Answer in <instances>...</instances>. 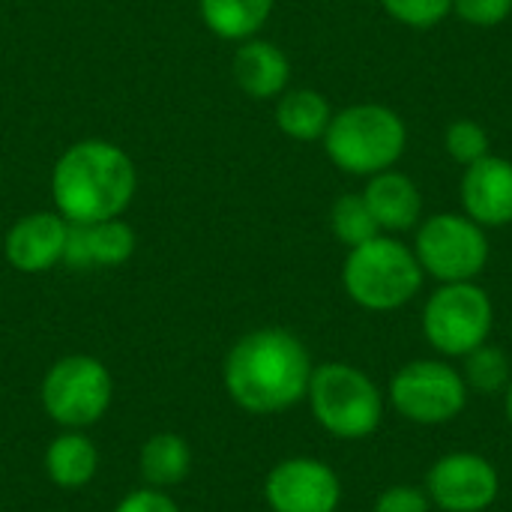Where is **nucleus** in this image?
Listing matches in <instances>:
<instances>
[{"label":"nucleus","mask_w":512,"mask_h":512,"mask_svg":"<svg viewBox=\"0 0 512 512\" xmlns=\"http://www.w3.org/2000/svg\"><path fill=\"white\" fill-rule=\"evenodd\" d=\"M495 324L492 300L474 282L441 285L423 309V333L444 357H465L489 342Z\"/></svg>","instance_id":"0eeeda50"},{"label":"nucleus","mask_w":512,"mask_h":512,"mask_svg":"<svg viewBox=\"0 0 512 512\" xmlns=\"http://www.w3.org/2000/svg\"><path fill=\"white\" fill-rule=\"evenodd\" d=\"M276 0H198L201 21L228 42L252 39L270 18Z\"/></svg>","instance_id":"a211bd4d"},{"label":"nucleus","mask_w":512,"mask_h":512,"mask_svg":"<svg viewBox=\"0 0 512 512\" xmlns=\"http://www.w3.org/2000/svg\"><path fill=\"white\" fill-rule=\"evenodd\" d=\"M231 72L237 87L252 99H273L282 96L291 78V63L285 51L267 39H246L231 60Z\"/></svg>","instance_id":"2eb2a0df"},{"label":"nucleus","mask_w":512,"mask_h":512,"mask_svg":"<svg viewBox=\"0 0 512 512\" xmlns=\"http://www.w3.org/2000/svg\"><path fill=\"white\" fill-rule=\"evenodd\" d=\"M135 231L129 222L105 219L93 225H69L63 264L69 267H120L135 255Z\"/></svg>","instance_id":"4468645a"},{"label":"nucleus","mask_w":512,"mask_h":512,"mask_svg":"<svg viewBox=\"0 0 512 512\" xmlns=\"http://www.w3.org/2000/svg\"><path fill=\"white\" fill-rule=\"evenodd\" d=\"M66 243H69V222L57 210L54 213L36 210L21 216L9 228L3 240V252L18 273H45L63 264Z\"/></svg>","instance_id":"f8f14e48"},{"label":"nucleus","mask_w":512,"mask_h":512,"mask_svg":"<svg viewBox=\"0 0 512 512\" xmlns=\"http://www.w3.org/2000/svg\"><path fill=\"white\" fill-rule=\"evenodd\" d=\"M504 411H507V420H510L512 426V381L507 384V390H504Z\"/></svg>","instance_id":"cd10ccee"},{"label":"nucleus","mask_w":512,"mask_h":512,"mask_svg":"<svg viewBox=\"0 0 512 512\" xmlns=\"http://www.w3.org/2000/svg\"><path fill=\"white\" fill-rule=\"evenodd\" d=\"M390 405L417 426H444L468 405V384L444 360H414L390 381Z\"/></svg>","instance_id":"6e6552de"},{"label":"nucleus","mask_w":512,"mask_h":512,"mask_svg":"<svg viewBox=\"0 0 512 512\" xmlns=\"http://www.w3.org/2000/svg\"><path fill=\"white\" fill-rule=\"evenodd\" d=\"M426 495L444 512H486L501 495V477L480 453H450L429 468Z\"/></svg>","instance_id":"9d476101"},{"label":"nucleus","mask_w":512,"mask_h":512,"mask_svg":"<svg viewBox=\"0 0 512 512\" xmlns=\"http://www.w3.org/2000/svg\"><path fill=\"white\" fill-rule=\"evenodd\" d=\"M414 255L423 273L435 276L441 285L471 282L474 276L483 273L489 261V240L474 219L441 213L423 222Z\"/></svg>","instance_id":"1a4fd4ad"},{"label":"nucleus","mask_w":512,"mask_h":512,"mask_svg":"<svg viewBox=\"0 0 512 512\" xmlns=\"http://www.w3.org/2000/svg\"><path fill=\"white\" fill-rule=\"evenodd\" d=\"M447 150L456 162L462 165H474L483 156H489V135L477 120H456L447 129Z\"/></svg>","instance_id":"5701e85b"},{"label":"nucleus","mask_w":512,"mask_h":512,"mask_svg":"<svg viewBox=\"0 0 512 512\" xmlns=\"http://www.w3.org/2000/svg\"><path fill=\"white\" fill-rule=\"evenodd\" d=\"M375 222L387 231H408L420 222L423 198L411 177L399 171H381L372 174L366 192H363Z\"/></svg>","instance_id":"dca6fc26"},{"label":"nucleus","mask_w":512,"mask_h":512,"mask_svg":"<svg viewBox=\"0 0 512 512\" xmlns=\"http://www.w3.org/2000/svg\"><path fill=\"white\" fill-rule=\"evenodd\" d=\"M462 204L468 219L477 225H510L512 222V162L501 156H483L468 165L462 177Z\"/></svg>","instance_id":"ddd939ff"},{"label":"nucleus","mask_w":512,"mask_h":512,"mask_svg":"<svg viewBox=\"0 0 512 512\" xmlns=\"http://www.w3.org/2000/svg\"><path fill=\"white\" fill-rule=\"evenodd\" d=\"M99 471L96 444L81 429H66L45 450V474L57 489H84Z\"/></svg>","instance_id":"f3484780"},{"label":"nucleus","mask_w":512,"mask_h":512,"mask_svg":"<svg viewBox=\"0 0 512 512\" xmlns=\"http://www.w3.org/2000/svg\"><path fill=\"white\" fill-rule=\"evenodd\" d=\"M432 501L426 495V489L417 486H390L378 495L375 510L372 512H429Z\"/></svg>","instance_id":"a878e982"},{"label":"nucleus","mask_w":512,"mask_h":512,"mask_svg":"<svg viewBox=\"0 0 512 512\" xmlns=\"http://www.w3.org/2000/svg\"><path fill=\"white\" fill-rule=\"evenodd\" d=\"M306 399L318 426L342 441H363L375 435L384 420V396L378 384L348 363L315 366Z\"/></svg>","instance_id":"7ed1b4c3"},{"label":"nucleus","mask_w":512,"mask_h":512,"mask_svg":"<svg viewBox=\"0 0 512 512\" xmlns=\"http://www.w3.org/2000/svg\"><path fill=\"white\" fill-rule=\"evenodd\" d=\"M330 120H333L330 105L318 90L300 87V90H288V93L279 96L276 126L294 141H318V138H324Z\"/></svg>","instance_id":"aec40b11"},{"label":"nucleus","mask_w":512,"mask_h":512,"mask_svg":"<svg viewBox=\"0 0 512 512\" xmlns=\"http://www.w3.org/2000/svg\"><path fill=\"white\" fill-rule=\"evenodd\" d=\"M114 512H180V507L162 492V489H135L129 492Z\"/></svg>","instance_id":"bb28decb"},{"label":"nucleus","mask_w":512,"mask_h":512,"mask_svg":"<svg viewBox=\"0 0 512 512\" xmlns=\"http://www.w3.org/2000/svg\"><path fill=\"white\" fill-rule=\"evenodd\" d=\"M138 468L150 489H171L186 480V474L192 468V450H189L186 438H180L174 432H159L144 441Z\"/></svg>","instance_id":"6ab92c4d"},{"label":"nucleus","mask_w":512,"mask_h":512,"mask_svg":"<svg viewBox=\"0 0 512 512\" xmlns=\"http://www.w3.org/2000/svg\"><path fill=\"white\" fill-rule=\"evenodd\" d=\"M264 501L273 512H336L342 504V483L327 462L294 456L270 468Z\"/></svg>","instance_id":"9b49d317"},{"label":"nucleus","mask_w":512,"mask_h":512,"mask_svg":"<svg viewBox=\"0 0 512 512\" xmlns=\"http://www.w3.org/2000/svg\"><path fill=\"white\" fill-rule=\"evenodd\" d=\"M342 285L357 306L369 312H393L417 297L423 267L408 246L378 234L351 249L342 267Z\"/></svg>","instance_id":"20e7f679"},{"label":"nucleus","mask_w":512,"mask_h":512,"mask_svg":"<svg viewBox=\"0 0 512 512\" xmlns=\"http://www.w3.org/2000/svg\"><path fill=\"white\" fill-rule=\"evenodd\" d=\"M306 345L282 327H261L234 342L225 357V390L249 414H279L306 399L312 381Z\"/></svg>","instance_id":"f257e3e1"},{"label":"nucleus","mask_w":512,"mask_h":512,"mask_svg":"<svg viewBox=\"0 0 512 512\" xmlns=\"http://www.w3.org/2000/svg\"><path fill=\"white\" fill-rule=\"evenodd\" d=\"M39 396L45 414L57 426L87 429L105 417L114 396V381L102 360L90 354H69L45 372Z\"/></svg>","instance_id":"423d86ee"},{"label":"nucleus","mask_w":512,"mask_h":512,"mask_svg":"<svg viewBox=\"0 0 512 512\" xmlns=\"http://www.w3.org/2000/svg\"><path fill=\"white\" fill-rule=\"evenodd\" d=\"M333 234L339 237V243H345L348 249H357L369 240H375L381 234V225L375 222L369 204L363 195H342L333 204Z\"/></svg>","instance_id":"4be33fe9"},{"label":"nucleus","mask_w":512,"mask_h":512,"mask_svg":"<svg viewBox=\"0 0 512 512\" xmlns=\"http://www.w3.org/2000/svg\"><path fill=\"white\" fill-rule=\"evenodd\" d=\"M135 189V162L105 138L75 141L60 153L51 171V198L69 225H93L123 216Z\"/></svg>","instance_id":"f03ea898"},{"label":"nucleus","mask_w":512,"mask_h":512,"mask_svg":"<svg viewBox=\"0 0 512 512\" xmlns=\"http://www.w3.org/2000/svg\"><path fill=\"white\" fill-rule=\"evenodd\" d=\"M453 9L474 27H495L510 18L512 0H453Z\"/></svg>","instance_id":"393cba45"},{"label":"nucleus","mask_w":512,"mask_h":512,"mask_svg":"<svg viewBox=\"0 0 512 512\" xmlns=\"http://www.w3.org/2000/svg\"><path fill=\"white\" fill-rule=\"evenodd\" d=\"M384 9L408 27H435L453 9V0H381Z\"/></svg>","instance_id":"b1692460"},{"label":"nucleus","mask_w":512,"mask_h":512,"mask_svg":"<svg viewBox=\"0 0 512 512\" xmlns=\"http://www.w3.org/2000/svg\"><path fill=\"white\" fill-rule=\"evenodd\" d=\"M405 123L384 105H351L339 111L327 132L324 150L348 174H381L405 153Z\"/></svg>","instance_id":"39448f33"},{"label":"nucleus","mask_w":512,"mask_h":512,"mask_svg":"<svg viewBox=\"0 0 512 512\" xmlns=\"http://www.w3.org/2000/svg\"><path fill=\"white\" fill-rule=\"evenodd\" d=\"M462 378H465L468 390H474L480 396L504 393L507 384L512 381V366L507 351L498 348V345L483 342L480 348H474L471 354H465Z\"/></svg>","instance_id":"412c9836"}]
</instances>
